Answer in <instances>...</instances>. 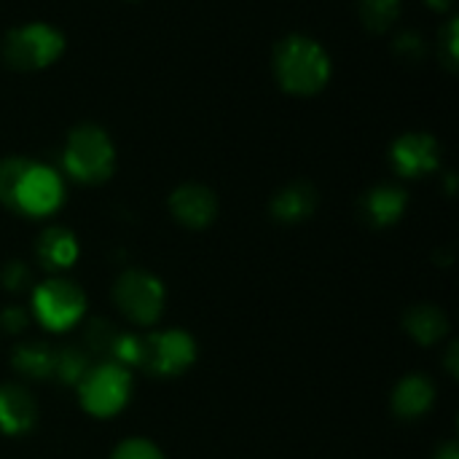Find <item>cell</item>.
Instances as JSON below:
<instances>
[{"instance_id":"1","label":"cell","mask_w":459,"mask_h":459,"mask_svg":"<svg viewBox=\"0 0 459 459\" xmlns=\"http://www.w3.org/2000/svg\"><path fill=\"white\" fill-rule=\"evenodd\" d=\"M274 75L290 94H317L331 78V59L317 40L288 35L274 48Z\"/></svg>"},{"instance_id":"2","label":"cell","mask_w":459,"mask_h":459,"mask_svg":"<svg viewBox=\"0 0 459 459\" xmlns=\"http://www.w3.org/2000/svg\"><path fill=\"white\" fill-rule=\"evenodd\" d=\"M62 167L65 172L78 183H102L113 175L116 167V151L105 129L94 124H81L67 134L65 151H62Z\"/></svg>"},{"instance_id":"3","label":"cell","mask_w":459,"mask_h":459,"mask_svg":"<svg viewBox=\"0 0 459 459\" xmlns=\"http://www.w3.org/2000/svg\"><path fill=\"white\" fill-rule=\"evenodd\" d=\"M132 395V374L126 366L113 360H100L78 382V401L91 417L118 414Z\"/></svg>"},{"instance_id":"4","label":"cell","mask_w":459,"mask_h":459,"mask_svg":"<svg viewBox=\"0 0 459 459\" xmlns=\"http://www.w3.org/2000/svg\"><path fill=\"white\" fill-rule=\"evenodd\" d=\"M65 51V38L56 27L32 22L11 30L3 40V59L16 70H40L54 65Z\"/></svg>"},{"instance_id":"5","label":"cell","mask_w":459,"mask_h":459,"mask_svg":"<svg viewBox=\"0 0 459 459\" xmlns=\"http://www.w3.org/2000/svg\"><path fill=\"white\" fill-rule=\"evenodd\" d=\"M113 301L121 309V315L129 317L132 323L153 325L164 312L167 290L156 274L145 269H126L118 274L113 285Z\"/></svg>"},{"instance_id":"6","label":"cell","mask_w":459,"mask_h":459,"mask_svg":"<svg viewBox=\"0 0 459 459\" xmlns=\"http://www.w3.org/2000/svg\"><path fill=\"white\" fill-rule=\"evenodd\" d=\"M83 309H86L83 290L65 277H51L32 290V315L48 331L62 333L73 328L83 317Z\"/></svg>"},{"instance_id":"7","label":"cell","mask_w":459,"mask_h":459,"mask_svg":"<svg viewBox=\"0 0 459 459\" xmlns=\"http://www.w3.org/2000/svg\"><path fill=\"white\" fill-rule=\"evenodd\" d=\"M62 202H65L62 175L48 164L30 161L19 186H16L11 210L30 215V218H46V215L56 212L62 207Z\"/></svg>"},{"instance_id":"8","label":"cell","mask_w":459,"mask_h":459,"mask_svg":"<svg viewBox=\"0 0 459 459\" xmlns=\"http://www.w3.org/2000/svg\"><path fill=\"white\" fill-rule=\"evenodd\" d=\"M196 360V342L180 328L143 336L140 368L153 377H180Z\"/></svg>"},{"instance_id":"9","label":"cell","mask_w":459,"mask_h":459,"mask_svg":"<svg viewBox=\"0 0 459 459\" xmlns=\"http://www.w3.org/2000/svg\"><path fill=\"white\" fill-rule=\"evenodd\" d=\"M390 159L398 175L403 178H422L430 175L433 169H438L441 164V145L436 137L425 134V132H409L401 134L393 148H390Z\"/></svg>"},{"instance_id":"10","label":"cell","mask_w":459,"mask_h":459,"mask_svg":"<svg viewBox=\"0 0 459 459\" xmlns=\"http://www.w3.org/2000/svg\"><path fill=\"white\" fill-rule=\"evenodd\" d=\"M169 212L186 229H207L218 215V199L207 186L186 183V186L172 191Z\"/></svg>"},{"instance_id":"11","label":"cell","mask_w":459,"mask_h":459,"mask_svg":"<svg viewBox=\"0 0 459 459\" xmlns=\"http://www.w3.org/2000/svg\"><path fill=\"white\" fill-rule=\"evenodd\" d=\"M38 420L35 398L22 385L0 387V430L5 436H24Z\"/></svg>"},{"instance_id":"12","label":"cell","mask_w":459,"mask_h":459,"mask_svg":"<svg viewBox=\"0 0 459 459\" xmlns=\"http://www.w3.org/2000/svg\"><path fill=\"white\" fill-rule=\"evenodd\" d=\"M409 204V196L401 186H377L371 188L363 199H360V215L371 223V226H393L403 218Z\"/></svg>"},{"instance_id":"13","label":"cell","mask_w":459,"mask_h":459,"mask_svg":"<svg viewBox=\"0 0 459 459\" xmlns=\"http://www.w3.org/2000/svg\"><path fill=\"white\" fill-rule=\"evenodd\" d=\"M436 401V387L428 377L422 374H411L406 377L395 393H393V411L401 417V420H420L422 414L430 411Z\"/></svg>"},{"instance_id":"14","label":"cell","mask_w":459,"mask_h":459,"mask_svg":"<svg viewBox=\"0 0 459 459\" xmlns=\"http://www.w3.org/2000/svg\"><path fill=\"white\" fill-rule=\"evenodd\" d=\"M38 261L46 266V269H54V272H62V269H70L78 258V239L73 231L62 229V226H51L46 229L40 237H38Z\"/></svg>"},{"instance_id":"15","label":"cell","mask_w":459,"mask_h":459,"mask_svg":"<svg viewBox=\"0 0 459 459\" xmlns=\"http://www.w3.org/2000/svg\"><path fill=\"white\" fill-rule=\"evenodd\" d=\"M317 194L309 183H290L272 199V215L282 223H299L315 212Z\"/></svg>"},{"instance_id":"16","label":"cell","mask_w":459,"mask_h":459,"mask_svg":"<svg viewBox=\"0 0 459 459\" xmlns=\"http://www.w3.org/2000/svg\"><path fill=\"white\" fill-rule=\"evenodd\" d=\"M54 352L56 350H51L43 342H27V344H19L13 350L11 366L16 374L35 379V382H43V379L54 377Z\"/></svg>"},{"instance_id":"17","label":"cell","mask_w":459,"mask_h":459,"mask_svg":"<svg viewBox=\"0 0 459 459\" xmlns=\"http://www.w3.org/2000/svg\"><path fill=\"white\" fill-rule=\"evenodd\" d=\"M406 331L411 339H417L420 344H436L438 339L446 336L449 331V320L446 315L438 309V307H430V304H420V307H411L406 312V320H403Z\"/></svg>"},{"instance_id":"18","label":"cell","mask_w":459,"mask_h":459,"mask_svg":"<svg viewBox=\"0 0 459 459\" xmlns=\"http://www.w3.org/2000/svg\"><path fill=\"white\" fill-rule=\"evenodd\" d=\"M91 368V358L83 347H62L54 352V377L62 385H78Z\"/></svg>"},{"instance_id":"19","label":"cell","mask_w":459,"mask_h":459,"mask_svg":"<svg viewBox=\"0 0 459 459\" xmlns=\"http://www.w3.org/2000/svg\"><path fill=\"white\" fill-rule=\"evenodd\" d=\"M118 333L121 331L113 323H108V320H91L86 325V333H83V350L89 352V358L94 355L100 360H110Z\"/></svg>"},{"instance_id":"20","label":"cell","mask_w":459,"mask_h":459,"mask_svg":"<svg viewBox=\"0 0 459 459\" xmlns=\"http://www.w3.org/2000/svg\"><path fill=\"white\" fill-rule=\"evenodd\" d=\"M358 11L368 30L385 32L401 16V0H358Z\"/></svg>"},{"instance_id":"21","label":"cell","mask_w":459,"mask_h":459,"mask_svg":"<svg viewBox=\"0 0 459 459\" xmlns=\"http://www.w3.org/2000/svg\"><path fill=\"white\" fill-rule=\"evenodd\" d=\"M27 164H30V159H22V156H11V159L0 161V204L13 207V194H16V186H19Z\"/></svg>"},{"instance_id":"22","label":"cell","mask_w":459,"mask_h":459,"mask_svg":"<svg viewBox=\"0 0 459 459\" xmlns=\"http://www.w3.org/2000/svg\"><path fill=\"white\" fill-rule=\"evenodd\" d=\"M110 459H164L161 449L148 438H126L113 449Z\"/></svg>"},{"instance_id":"23","label":"cell","mask_w":459,"mask_h":459,"mask_svg":"<svg viewBox=\"0 0 459 459\" xmlns=\"http://www.w3.org/2000/svg\"><path fill=\"white\" fill-rule=\"evenodd\" d=\"M0 285H3L5 290H11V293H22V290H27V288L32 285V272H30V266H27V264H22V261H11V264H5V266H3V272H0Z\"/></svg>"},{"instance_id":"24","label":"cell","mask_w":459,"mask_h":459,"mask_svg":"<svg viewBox=\"0 0 459 459\" xmlns=\"http://www.w3.org/2000/svg\"><path fill=\"white\" fill-rule=\"evenodd\" d=\"M395 54L403 59V62H422L425 59V40L420 32H401L393 43Z\"/></svg>"},{"instance_id":"25","label":"cell","mask_w":459,"mask_h":459,"mask_svg":"<svg viewBox=\"0 0 459 459\" xmlns=\"http://www.w3.org/2000/svg\"><path fill=\"white\" fill-rule=\"evenodd\" d=\"M459 24L457 19H449L446 27L441 30V54L449 70H457V56H459Z\"/></svg>"},{"instance_id":"26","label":"cell","mask_w":459,"mask_h":459,"mask_svg":"<svg viewBox=\"0 0 459 459\" xmlns=\"http://www.w3.org/2000/svg\"><path fill=\"white\" fill-rule=\"evenodd\" d=\"M0 325L8 333H22L30 325V312L24 307H16V304L13 307H5L3 315H0Z\"/></svg>"},{"instance_id":"27","label":"cell","mask_w":459,"mask_h":459,"mask_svg":"<svg viewBox=\"0 0 459 459\" xmlns=\"http://www.w3.org/2000/svg\"><path fill=\"white\" fill-rule=\"evenodd\" d=\"M436 459H459L457 444H455V441H449V444H444V446L438 449V455H436Z\"/></svg>"},{"instance_id":"28","label":"cell","mask_w":459,"mask_h":459,"mask_svg":"<svg viewBox=\"0 0 459 459\" xmlns=\"http://www.w3.org/2000/svg\"><path fill=\"white\" fill-rule=\"evenodd\" d=\"M433 11H446V8H452V3L455 0H425Z\"/></svg>"}]
</instances>
